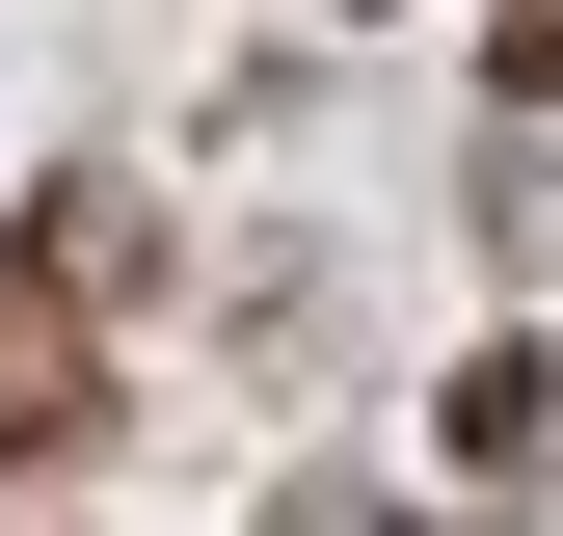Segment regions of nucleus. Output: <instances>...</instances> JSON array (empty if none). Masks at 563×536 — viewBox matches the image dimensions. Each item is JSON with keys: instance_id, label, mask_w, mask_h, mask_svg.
<instances>
[{"instance_id": "1", "label": "nucleus", "mask_w": 563, "mask_h": 536, "mask_svg": "<svg viewBox=\"0 0 563 536\" xmlns=\"http://www.w3.org/2000/svg\"><path fill=\"white\" fill-rule=\"evenodd\" d=\"M81 429H108V376H81V349H0V456H81Z\"/></svg>"}]
</instances>
